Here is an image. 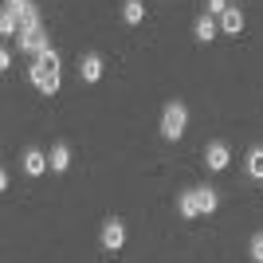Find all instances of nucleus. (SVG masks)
<instances>
[{
  "label": "nucleus",
  "mask_w": 263,
  "mask_h": 263,
  "mask_svg": "<svg viewBox=\"0 0 263 263\" xmlns=\"http://www.w3.org/2000/svg\"><path fill=\"white\" fill-rule=\"evenodd\" d=\"M20 51H28L32 59H40L44 51H51V40H47V32L40 28V32H32V35H20Z\"/></svg>",
  "instance_id": "7"
},
{
  "label": "nucleus",
  "mask_w": 263,
  "mask_h": 263,
  "mask_svg": "<svg viewBox=\"0 0 263 263\" xmlns=\"http://www.w3.org/2000/svg\"><path fill=\"white\" fill-rule=\"evenodd\" d=\"M122 20L126 24H142L145 20V4L142 0H122Z\"/></svg>",
  "instance_id": "13"
},
{
  "label": "nucleus",
  "mask_w": 263,
  "mask_h": 263,
  "mask_svg": "<svg viewBox=\"0 0 263 263\" xmlns=\"http://www.w3.org/2000/svg\"><path fill=\"white\" fill-rule=\"evenodd\" d=\"M28 75H32V83H35L40 95H55V90H59V55H55V47L35 59Z\"/></svg>",
  "instance_id": "1"
},
{
  "label": "nucleus",
  "mask_w": 263,
  "mask_h": 263,
  "mask_svg": "<svg viewBox=\"0 0 263 263\" xmlns=\"http://www.w3.org/2000/svg\"><path fill=\"white\" fill-rule=\"evenodd\" d=\"M228 161H232L228 142H209V145H204V165H209L212 173H224V169H228Z\"/></svg>",
  "instance_id": "4"
},
{
  "label": "nucleus",
  "mask_w": 263,
  "mask_h": 263,
  "mask_svg": "<svg viewBox=\"0 0 263 263\" xmlns=\"http://www.w3.org/2000/svg\"><path fill=\"white\" fill-rule=\"evenodd\" d=\"M197 204H200V212H216L220 197H216V193H212L209 185H200V189H197Z\"/></svg>",
  "instance_id": "15"
},
{
  "label": "nucleus",
  "mask_w": 263,
  "mask_h": 263,
  "mask_svg": "<svg viewBox=\"0 0 263 263\" xmlns=\"http://www.w3.org/2000/svg\"><path fill=\"white\" fill-rule=\"evenodd\" d=\"M185 126H189V106L185 102H165V110H161V138L165 142H181V138H185Z\"/></svg>",
  "instance_id": "2"
},
{
  "label": "nucleus",
  "mask_w": 263,
  "mask_h": 263,
  "mask_svg": "<svg viewBox=\"0 0 263 263\" xmlns=\"http://www.w3.org/2000/svg\"><path fill=\"white\" fill-rule=\"evenodd\" d=\"M216 32H220V24L212 20L209 12H204V16H197V24H193V35H197V44H212V40H216Z\"/></svg>",
  "instance_id": "10"
},
{
  "label": "nucleus",
  "mask_w": 263,
  "mask_h": 263,
  "mask_svg": "<svg viewBox=\"0 0 263 263\" xmlns=\"http://www.w3.org/2000/svg\"><path fill=\"white\" fill-rule=\"evenodd\" d=\"M122 243H126V224H122V220H106V224H102V248H106V252H118Z\"/></svg>",
  "instance_id": "6"
},
{
  "label": "nucleus",
  "mask_w": 263,
  "mask_h": 263,
  "mask_svg": "<svg viewBox=\"0 0 263 263\" xmlns=\"http://www.w3.org/2000/svg\"><path fill=\"white\" fill-rule=\"evenodd\" d=\"M248 177L263 181V149H252V154H248Z\"/></svg>",
  "instance_id": "16"
},
{
  "label": "nucleus",
  "mask_w": 263,
  "mask_h": 263,
  "mask_svg": "<svg viewBox=\"0 0 263 263\" xmlns=\"http://www.w3.org/2000/svg\"><path fill=\"white\" fill-rule=\"evenodd\" d=\"M44 28V20H40V8L35 4H28V12H24V20H20V35H32Z\"/></svg>",
  "instance_id": "14"
},
{
  "label": "nucleus",
  "mask_w": 263,
  "mask_h": 263,
  "mask_svg": "<svg viewBox=\"0 0 263 263\" xmlns=\"http://www.w3.org/2000/svg\"><path fill=\"white\" fill-rule=\"evenodd\" d=\"M79 75H83V83H99L102 79V55H83V59H79Z\"/></svg>",
  "instance_id": "8"
},
{
  "label": "nucleus",
  "mask_w": 263,
  "mask_h": 263,
  "mask_svg": "<svg viewBox=\"0 0 263 263\" xmlns=\"http://www.w3.org/2000/svg\"><path fill=\"white\" fill-rule=\"evenodd\" d=\"M177 212H181L185 220L200 216V204H197V189H189V193H181V197H177Z\"/></svg>",
  "instance_id": "11"
},
{
  "label": "nucleus",
  "mask_w": 263,
  "mask_h": 263,
  "mask_svg": "<svg viewBox=\"0 0 263 263\" xmlns=\"http://www.w3.org/2000/svg\"><path fill=\"white\" fill-rule=\"evenodd\" d=\"M20 169L28 177H44L47 169H51V157L44 154V149H24V157H20Z\"/></svg>",
  "instance_id": "5"
},
{
  "label": "nucleus",
  "mask_w": 263,
  "mask_h": 263,
  "mask_svg": "<svg viewBox=\"0 0 263 263\" xmlns=\"http://www.w3.org/2000/svg\"><path fill=\"white\" fill-rule=\"evenodd\" d=\"M71 169V145H51V173H67Z\"/></svg>",
  "instance_id": "12"
},
{
  "label": "nucleus",
  "mask_w": 263,
  "mask_h": 263,
  "mask_svg": "<svg viewBox=\"0 0 263 263\" xmlns=\"http://www.w3.org/2000/svg\"><path fill=\"white\" fill-rule=\"evenodd\" d=\"M28 4L32 0H4V12H0V32L4 35L20 32V20H24V12H28Z\"/></svg>",
  "instance_id": "3"
},
{
  "label": "nucleus",
  "mask_w": 263,
  "mask_h": 263,
  "mask_svg": "<svg viewBox=\"0 0 263 263\" xmlns=\"http://www.w3.org/2000/svg\"><path fill=\"white\" fill-rule=\"evenodd\" d=\"M220 32H224V35H240L243 32V12H240V4H228V12L220 16Z\"/></svg>",
  "instance_id": "9"
},
{
  "label": "nucleus",
  "mask_w": 263,
  "mask_h": 263,
  "mask_svg": "<svg viewBox=\"0 0 263 263\" xmlns=\"http://www.w3.org/2000/svg\"><path fill=\"white\" fill-rule=\"evenodd\" d=\"M228 12V0H209V16H224Z\"/></svg>",
  "instance_id": "18"
},
{
  "label": "nucleus",
  "mask_w": 263,
  "mask_h": 263,
  "mask_svg": "<svg viewBox=\"0 0 263 263\" xmlns=\"http://www.w3.org/2000/svg\"><path fill=\"white\" fill-rule=\"evenodd\" d=\"M252 259L263 263V232H255V236H252Z\"/></svg>",
  "instance_id": "17"
}]
</instances>
